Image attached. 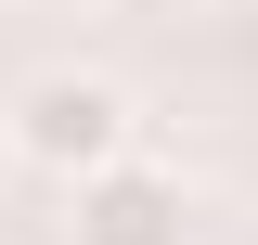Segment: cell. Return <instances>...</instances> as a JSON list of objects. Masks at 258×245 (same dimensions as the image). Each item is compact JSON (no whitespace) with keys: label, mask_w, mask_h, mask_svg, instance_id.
<instances>
[{"label":"cell","mask_w":258,"mask_h":245,"mask_svg":"<svg viewBox=\"0 0 258 245\" xmlns=\"http://www.w3.org/2000/svg\"><path fill=\"white\" fill-rule=\"evenodd\" d=\"M0 129H13V168H39V181H64V194L142 155V103H129V78H103V65H39L26 91L0 103Z\"/></svg>","instance_id":"obj_1"},{"label":"cell","mask_w":258,"mask_h":245,"mask_svg":"<svg viewBox=\"0 0 258 245\" xmlns=\"http://www.w3.org/2000/svg\"><path fill=\"white\" fill-rule=\"evenodd\" d=\"M64 245H194V181L155 168V155H129V168L64 194Z\"/></svg>","instance_id":"obj_2"},{"label":"cell","mask_w":258,"mask_h":245,"mask_svg":"<svg viewBox=\"0 0 258 245\" xmlns=\"http://www.w3.org/2000/svg\"><path fill=\"white\" fill-rule=\"evenodd\" d=\"M13 13H103V0H13Z\"/></svg>","instance_id":"obj_3"},{"label":"cell","mask_w":258,"mask_h":245,"mask_svg":"<svg viewBox=\"0 0 258 245\" xmlns=\"http://www.w3.org/2000/svg\"><path fill=\"white\" fill-rule=\"evenodd\" d=\"M181 13H232V0H181Z\"/></svg>","instance_id":"obj_4"},{"label":"cell","mask_w":258,"mask_h":245,"mask_svg":"<svg viewBox=\"0 0 258 245\" xmlns=\"http://www.w3.org/2000/svg\"><path fill=\"white\" fill-rule=\"evenodd\" d=\"M0 168H13V129H0Z\"/></svg>","instance_id":"obj_5"}]
</instances>
